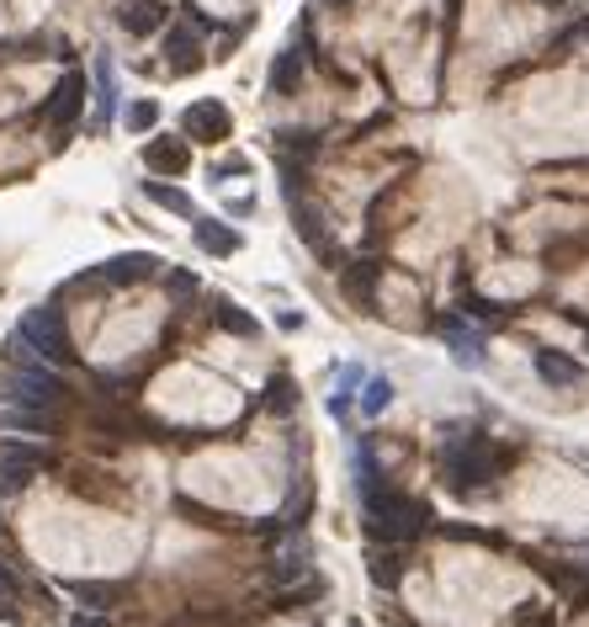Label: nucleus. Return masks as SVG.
Wrapping results in <instances>:
<instances>
[{
    "mask_svg": "<svg viewBox=\"0 0 589 627\" xmlns=\"http://www.w3.org/2000/svg\"><path fill=\"white\" fill-rule=\"evenodd\" d=\"M500 468H505V453H500L483 431H472V425H446V431H441V479H446L457 495L494 490Z\"/></svg>",
    "mask_w": 589,
    "mask_h": 627,
    "instance_id": "nucleus-1",
    "label": "nucleus"
},
{
    "mask_svg": "<svg viewBox=\"0 0 589 627\" xmlns=\"http://www.w3.org/2000/svg\"><path fill=\"white\" fill-rule=\"evenodd\" d=\"M361 516H366V532L377 538V543H414L425 527H431V510L425 501H414V495H404V490H393V484H377V490H366L361 495Z\"/></svg>",
    "mask_w": 589,
    "mask_h": 627,
    "instance_id": "nucleus-2",
    "label": "nucleus"
},
{
    "mask_svg": "<svg viewBox=\"0 0 589 627\" xmlns=\"http://www.w3.org/2000/svg\"><path fill=\"white\" fill-rule=\"evenodd\" d=\"M64 399H70V383L53 373V367H43V362H11V367L0 373V405L59 415Z\"/></svg>",
    "mask_w": 589,
    "mask_h": 627,
    "instance_id": "nucleus-3",
    "label": "nucleus"
},
{
    "mask_svg": "<svg viewBox=\"0 0 589 627\" xmlns=\"http://www.w3.org/2000/svg\"><path fill=\"white\" fill-rule=\"evenodd\" d=\"M16 335L38 351L43 362H70V330H64V309L59 303H38V309H27L22 314V325H16Z\"/></svg>",
    "mask_w": 589,
    "mask_h": 627,
    "instance_id": "nucleus-4",
    "label": "nucleus"
},
{
    "mask_svg": "<svg viewBox=\"0 0 589 627\" xmlns=\"http://www.w3.org/2000/svg\"><path fill=\"white\" fill-rule=\"evenodd\" d=\"M48 468V447L27 442H0V495H22L33 479Z\"/></svg>",
    "mask_w": 589,
    "mask_h": 627,
    "instance_id": "nucleus-5",
    "label": "nucleus"
},
{
    "mask_svg": "<svg viewBox=\"0 0 589 627\" xmlns=\"http://www.w3.org/2000/svg\"><path fill=\"white\" fill-rule=\"evenodd\" d=\"M229 128H235V118H229V107H224V101H192V107H187V118H181V133L196 138V144H224V138H229Z\"/></svg>",
    "mask_w": 589,
    "mask_h": 627,
    "instance_id": "nucleus-6",
    "label": "nucleus"
},
{
    "mask_svg": "<svg viewBox=\"0 0 589 627\" xmlns=\"http://www.w3.org/2000/svg\"><path fill=\"white\" fill-rule=\"evenodd\" d=\"M165 64L176 70V75H187L202 64V22L196 16H181L176 27H170V38H165Z\"/></svg>",
    "mask_w": 589,
    "mask_h": 627,
    "instance_id": "nucleus-7",
    "label": "nucleus"
},
{
    "mask_svg": "<svg viewBox=\"0 0 589 627\" xmlns=\"http://www.w3.org/2000/svg\"><path fill=\"white\" fill-rule=\"evenodd\" d=\"M80 107H85V75H64V81L48 91V101H43V123L70 128L80 118Z\"/></svg>",
    "mask_w": 589,
    "mask_h": 627,
    "instance_id": "nucleus-8",
    "label": "nucleus"
},
{
    "mask_svg": "<svg viewBox=\"0 0 589 627\" xmlns=\"http://www.w3.org/2000/svg\"><path fill=\"white\" fill-rule=\"evenodd\" d=\"M441 340H446V351L457 357V367H483V330L468 325V319H441Z\"/></svg>",
    "mask_w": 589,
    "mask_h": 627,
    "instance_id": "nucleus-9",
    "label": "nucleus"
},
{
    "mask_svg": "<svg viewBox=\"0 0 589 627\" xmlns=\"http://www.w3.org/2000/svg\"><path fill=\"white\" fill-rule=\"evenodd\" d=\"M531 362H537V377H542L548 388H579V383H585V367H579L574 357L552 351V346H542V351H537Z\"/></svg>",
    "mask_w": 589,
    "mask_h": 627,
    "instance_id": "nucleus-10",
    "label": "nucleus"
},
{
    "mask_svg": "<svg viewBox=\"0 0 589 627\" xmlns=\"http://www.w3.org/2000/svg\"><path fill=\"white\" fill-rule=\"evenodd\" d=\"M70 595H75L85 612H112V606H122L128 586H122V580H75Z\"/></svg>",
    "mask_w": 589,
    "mask_h": 627,
    "instance_id": "nucleus-11",
    "label": "nucleus"
},
{
    "mask_svg": "<svg viewBox=\"0 0 589 627\" xmlns=\"http://www.w3.org/2000/svg\"><path fill=\"white\" fill-rule=\"evenodd\" d=\"M118 22L133 33V38H149L155 27H165V11H159L155 0H122L118 5Z\"/></svg>",
    "mask_w": 589,
    "mask_h": 627,
    "instance_id": "nucleus-12",
    "label": "nucleus"
},
{
    "mask_svg": "<svg viewBox=\"0 0 589 627\" xmlns=\"http://www.w3.org/2000/svg\"><path fill=\"white\" fill-rule=\"evenodd\" d=\"M303 64H309V59H303V48H281V53H276V64H272V91H276V96H292V91H298Z\"/></svg>",
    "mask_w": 589,
    "mask_h": 627,
    "instance_id": "nucleus-13",
    "label": "nucleus"
},
{
    "mask_svg": "<svg viewBox=\"0 0 589 627\" xmlns=\"http://www.w3.org/2000/svg\"><path fill=\"white\" fill-rule=\"evenodd\" d=\"M155 266H159L155 255H118V261H107V272H101V277H107L112 288H128V282H144Z\"/></svg>",
    "mask_w": 589,
    "mask_h": 627,
    "instance_id": "nucleus-14",
    "label": "nucleus"
},
{
    "mask_svg": "<svg viewBox=\"0 0 589 627\" xmlns=\"http://www.w3.org/2000/svg\"><path fill=\"white\" fill-rule=\"evenodd\" d=\"M196 245H202L207 255H235L239 251V234H235V229H224L218 218H202V224H196Z\"/></svg>",
    "mask_w": 589,
    "mask_h": 627,
    "instance_id": "nucleus-15",
    "label": "nucleus"
},
{
    "mask_svg": "<svg viewBox=\"0 0 589 627\" xmlns=\"http://www.w3.org/2000/svg\"><path fill=\"white\" fill-rule=\"evenodd\" d=\"M144 160H149V170H170V176H181L192 155H187V144H181V138H170V144H149V149H144Z\"/></svg>",
    "mask_w": 589,
    "mask_h": 627,
    "instance_id": "nucleus-16",
    "label": "nucleus"
},
{
    "mask_svg": "<svg viewBox=\"0 0 589 627\" xmlns=\"http://www.w3.org/2000/svg\"><path fill=\"white\" fill-rule=\"evenodd\" d=\"M0 431H53V415L48 410H16V405H5L0 410Z\"/></svg>",
    "mask_w": 589,
    "mask_h": 627,
    "instance_id": "nucleus-17",
    "label": "nucleus"
},
{
    "mask_svg": "<svg viewBox=\"0 0 589 627\" xmlns=\"http://www.w3.org/2000/svg\"><path fill=\"white\" fill-rule=\"evenodd\" d=\"M393 405V383L388 377H366L361 383V415H383Z\"/></svg>",
    "mask_w": 589,
    "mask_h": 627,
    "instance_id": "nucleus-18",
    "label": "nucleus"
},
{
    "mask_svg": "<svg viewBox=\"0 0 589 627\" xmlns=\"http://www.w3.org/2000/svg\"><path fill=\"white\" fill-rule=\"evenodd\" d=\"M213 319H218L224 330H235V335H255V330H261V325H255L239 303H229V298H218V303H213Z\"/></svg>",
    "mask_w": 589,
    "mask_h": 627,
    "instance_id": "nucleus-19",
    "label": "nucleus"
},
{
    "mask_svg": "<svg viewBox=\"0 0 589 627\" xmlns=\"http://www.w3.org/2000/svg\"><path fill=\"white\" fill-rule=\"evenodd\" d=\"M366 377H361V367H340V383H335V394H329V415H346L356 399V388H361Z\"/></svg>",
    "mask_w": 589,
    "mask_h": 627,
    "instance_id": "nucleus-20",
    "label": "nucleus"
},
{
    "mask_svg": "<svg viewBox=\"0 0 589 627\" xmlns=\"http://www.w3.org/2000/svg\"><path fill=\"white\" fill-rule=\"evenodd\" d=\"M144 197L159 203V208H170V213H192V197H187L181 186H165V181H144Z\"/></svg>",
    "mask_w": 589,
    "mask_h": 627,
    "instance_id": "nucleus-21",
    "label": "nucleus"
},
{
    "mask_svg": "<svg viewBox=\"0 0 589 627\" xmlns=\"http://www.w3.org/2000/svg\"><path fill=\"white\" fill-rule=\"evenodd\" d=\"M272 415H287L292 405H298V394H292V377H272V388H266V399H261Z\"/></svg>",
    "mask_w": 589,
    "mask_h": 627,
    "instance_id": "nucleus-22",
    "label": "nucleus"
},
{
    "mask_svg": "<svg viewBox=\"0 0 589 627\" xmlns=\"http://www.w3.org/2000/svg\"><path fill=\"white\" fill-rule=\"evenodd\" d=\"M398 575H404V558H398V553H372V580H377V586L393 590Z\"/></svg>",
    "mask_w": 589,
    "mask_h": 627,
    "instance_id": "nucleus-23",
    "label": "nucleus"
},
{
    "mask_svg": "<svg viewBox=\"0 0 589 627\" xmlns=\"http://www.w3.org/2000/svg\"><path fill=\"white\" fill-rule=\"evenodd\" d=\"M155 123H159L155 101H133V107H128V133H149Z\"/></svg>",
    "mask_w": 589,
    "mask_h": 627,
    "instance_id": "nucleus-24",
    "label": "nucleus"
},
{
    "mask_svg": "<svg viewBox=\"0 0 589 627\" xmlns=\"http://www.w3.org/2000/svg\"><path fill=\"white\" fill-rule=\"evenodd\" d=\"M16 595H22V586H16L11 564H0V617H16Z\"/></svg>",
    "mask_w": 589,
    "mask_h": 627,
    "instance_id": "nucleus-25",
    "label": "nucleus"
},
{
    "mask_svg": "<svg viewBox=\"0 0 589 627\" xmlns=\"http://www.w3.org/2000/svg\"><path fill=\"white\" fill-rule=\"evenodd\" d=\"M70 627H112V623H107V612H85L80 606L75 617H70Z\"/></svg>",
    "mask_w": 589,
    "mask_h": 627,
    "instance_id": "nucleus-26",
    "label": "nucleus"
},
{
    "mask_svg": "<svg viewBox=\"0 0 589 627\" xmlns=\"http://www.w3.org/2000/svg\"><path fill=\"white\" fill-rule=\"evenodd\" d=\"M170 293H176V298H192V293H196V282L187 277V272H170Z\"/></svg>",
    "mask_w": 589,
    "mask_h": 627,
    "instance_id": "nucleus-27",
    "label": "nucleus"
},
{
    "mask_svg": "<svg viewBox=\"0 0 589 627\" xmlns=\"http://www.w3.org/2000/svg\"><path fill=\"white\" fill-rule=\"evenodd\" d=\"M568 319H574V314H568ZM574 325H579V330H585V340H589V325H585V319H574Z\"/></svg>",
    "mask_w": 589,
    "mask_h": 627,
    "instance_id": "nucleus-28",
    "label": "nucleus"
},
{
    "mask_svg": "<svg viewBox=\"0 0 589 627\" xmlns=\"http://www.w3.org/2000/svg\"><path fill=\"white\" fill-rule=\"evenodd\" d=\"M329 5H351V0H329Z\"/></svg>",
    "mask_w": 589,
    "mask_h": 627,
    "instance_id": "nucleus-29",
    "label": "nucleus"
}]
</instances>
